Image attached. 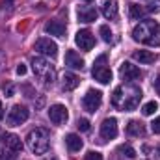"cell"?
<instances>
[{"instance_id": "6da1fadb", "label": "cell", "mask_w": 160, "mask_h": 160, "mask_svg": "<svg viewBox=\"0 0 160 160\" xmlns=\"http://www.w3.org/2000/svg\"><path fill=\"white\" fill-rule=\"evenodd\" d=\"M143 93L138 86H119L116 88L114 95H112V104L121 110V112H130V110H136L140 101H142Z\"/></svg>"}, {"instance_id": "7a4b0ae2", "label": "cell", "mask_w": 160, "mask_h": 160, "mask_svg": "<svg viewBox=\"0 0 160 160\" xmlns=\"http://www.w3.org/2000/svg\"><path fill=\"white\" fill-rule=\"evenodd\" d=\"M132 39L149 47H158L160 45V24L157 21H142L134 30H132Z\"/></svg>"}, {"instance_id": "3957f363", "label": "cell", "mask_w": 160, "mask_h": 160, "mask_svg": "<svg viewBox=\"0 0 160 160\" xmlns=\"http://www.w3.org/2000/svg\"><path fill=\"white\" fill-rule=\"evenodd\" d=\"M26 143H28V149L34 153V155H45L48 151V145H50V132L47 128H34L28 132L26 136Z\"/></svg>"}, {"instance_id": "277c9868", "label": "cell", "mask_w": 160, "mask_h": 160, "mask_svg": "<svg viewBox=\"0 0 160 160\" xmlns=\"http://www.w3.org/2000/svg\"><path fill=\"white\" fill-rule=\"evenodd\" d=\"M32 69H34V75L43 80L45 86H52V82L56 80L54 65H50V62H47L45 58H32Z\"/></svg>"}, {"instance_id": "5b68a950", "label": "cell", "mask_w": 160, "mask_h": 160, "mask_svg": "<svg viewBox=\"0 0 160 160\" xmlns=\"http://www.w3.org/2000/svg\"><path fill=\"white\" fill-rule=\"evenodd\" d=\"M101 102H102V93H101L99 89H88L86 95L82 97V106H84V110L89 112V114H95V112L99 110Z\"/></svg>"}, {"instance_id": "8992f818", "label": "cell", "mask_w": 160, "mask_h": 160, "mask_svg": "<svg viewBox=\"0 0 160 160\" xmlns=\"http://www.w3.org/2000/svg\"><path fill=\"white\" fill-rule=\"evenodd\" d=\"M28 118H30V112H28L24 106L15 104V106L9 110V114H8L6 121H8V125H9V127H17V125H22Z\"/></svg>"}, {"instance_id": "52a82bcc", "label": "cell", "mask_w": 160, "mask_h": 160, "mask_svg": "<svg viewBox=\"0 0 160 160\" xmlns=\"http://www.w3.org/2000/svg\"><path fill=\"white\" fill-rule=\"evenodd\" d=\"M34 48H36L39 54L47 56V58H52V60L58 56V45H56L52 39H48V38H41V39H38Z\"/></svg>"}, {"instance_id": "ba28073f", "label": "cell", "mask_w": 160, "mask_h": 160, "mask_svg": "<svg viewBox=\"0 0 160 160\" xmlns=\"http://www.w3.org/2000/svg\"><path fill=\"white\" fill-rule=\"evenodd\" d=\"M48 118L54 125H63L69 119V112H67V108L63 104H52L48 108Z\"/></svg>"}, {"instance_id": "9c48e42d", "label": "cell", "mask_w": 160, "mask_h": 160, "mask_svg": "<svg viewBox=\"0 0 160 160\" xmlns=\"http://www.w3.org/2000/svg\"><path fill=\"white\" fill-rule=\"evenodd\" d=\"M75 43L78 45L82 50H91L95 47V36L89 30H80L75 36Z\"/></svg>"}, {"instance_id": "30bf717a", "label": "cell", "mask_w": 160, "mask_h": 160, "mask_svg": "<svg viewBox=\"0 0 160 160\" xmlns=\"http://www.w3.org/2000/svg\"><path fill=\"white\" fill-rule=\"evenodd\" d=\"M101 136L104 140H114L118 136V119L116 118H108L101 123Z\"/></svg>"}, {"instance_id": "8fae6325", "label": "cell", "mask_w": 160, "mask_h": 160, "mask_svg": "<svg viewBox=\"0 0 160 160\" xmlns=\"http://www.w3.org/2000/svg\"><path fill=\"white\" fill-rule=\"evenodd\" d=\"M119 75L123 80H138L142 77V71L136 65H132L130 62H123L119 67Z\"/></svg>"}, {"instance_id": "7c38bea8", "label": "cell", "mask_w": 160, "mask_h": 160, "mask_svg": "<svg viewBox=\"0 0 160 160\" xmlns=\"http://www.w3.org/2000/svg\"><path fill=\"white\" fill-rule=\"evenodd\" d=\"M77 15H78L80 22H95L97 21V9L91 6H78Z\"/></svg>"}, {"instance_id": "4fadbf2b", "label": "cell", "mask_w": 160, "mask_h": 160, "mask_svg": "<svg viewBox=\"0 0 160 160\" xmlns=\"http://www.w3.org/2000/svg\"><path fill=\"white\" fill-rule=\"evenodd\" d=\"M93 78L101 84H110L112 82V71L104 65H93V71H91Z\"/></svg>"}, {"instance_id": "5bb4252c", "label": "cell", "mask_w": 160, "mask_h": 160, "mask_svg": "<svg viewBox=\"0 0 160 160\" xmlns=\"http://www.w3.org/2000/svg\"><path fill=\"white\" fill-rule=\"evenodd\" d=\"M65 24L62 21H48L45 24V32L50 34V36H56V38H65Z\"/></svg>"}, {"instance_id": "9a60e30c", "label": "cell", "mask_w": 160, "mask_h": 160, "mask_svg": "<svg viewBox=\"0 0 160 160\" xmlns=\"http://www.w3.org/2000/svg\"><path fill=\"white\" fill-rule=\"evenodd\" d=\"M80 86V77H77L75 73H63L62 77V88L65 91H73Z\"/></svg>"}, {"instance_id": "2e32d148", "label": "cell", "mask_w": 160, "mask_h": 160, "mask_svg": "<svg viewBox=\"0 0 160 160\" xmlns=\"http://www.w3.org/2000/svg\"><path fill=\"white\" fill-rule=\"evenodd\" d=\"M118 13H119V6H118V0H106V2L102 4V15H104L108 21L116 19V17H118Z\"/></svg>"}, {"instance_id": "e0dca14e", "label": "cell", "mask_w": 160, "mask_h": 160, "mask_svg": "<svg viewBox=\"0 0 160 160\" xmlns=\"http://www.w3.org/2000/svg\"><path fill=\"white\" fill-rule=\"evenodd\" d=\"M4 147L11 149V151H15V153H21V151H22V142H21V138L15 136V134H6V136H4Z\"/></svg>"}, {"instance_id": "ac0fdd59", "label": "cell", "mask_w": 160, "mask_h": 160, "mask_svg": "<svg viewBox=\"0 0 160 160\" xmlns=\"http://www.w3.org/2000/svg\"><path fill=\"white\" fill-rule=\"evenodd\" d=\"M65 65L71 69H82L84 67V60L80 58V54H77L75 50H67L65 54Z\"/></svg>"}, {"instance_id": "d6986e66", "label": "cell", "mask_w": 160, "mask_h": 160, "mask_svg": "<svg viewBox=\"0 0 160 160\" xmlns=\"http://www.w3.org/2000/svg\"><path fill=\"white\" fill-rule=\"evenodd\" d=\"M127 132H128L130 136L143 138V136H145V127H143V123H140V121H130V123L127 125Z\"/></svg>"}, {"instance_id": "ffe728a7", "label": "cell", "mask_w": 160, "mask_h": 160, "mask_svg": "<svg viewBox=\"0 0 160 160\" xmlns=\"http://www.w3.org/2000/svg\"><path fill=\"white\" fill-rule=\"evenodd\" d=\"M65 143H67L69 151H73V153H77V151H80L84 147V142L80 140L78 134H67L65 136Z\"/></svg>"}, {"instance_id": "44dd1931", "label": "cell", "mask_w": 160, "mask_h": 160, "mask_svg": "<svg viewBox=\"0 0 160 160\" xmlns=\"http://www.w3.org/2000/svg\"><path fill=\"white\" fill-rule=\"evenodd\" d=\"M132 58H134L136 62H140V63H153V62L157 60V56H155L151 50H136V52L132 54Z\"/></svg>"}, {"instance_id": "7402d4cb", "label": "cell", "mask_w": 160, "mask_h": 160, "mask_svg": "<svg viewBox=\"0 0 160 160\" xmlns=\"http://www.w3.org/2000/svg\"><path fill=\"white\" fill-rule=\"evenodd\" d=\"M143 8H140L138 4H128V17L132 19V21H138V19H142L143 17Z\"/></svg>"}, {"instance_id": "603a6c76", "label": "cell", "mask_w": 160, "mask_h": 160, "mask_svg": "<svg viewBox=\"0 0 160 160\" xmlns=\"http://www.w3.org/2000/svg\"><path fill=\"white\" fill-rule=\"evenodd\" d=\"M157 110H158V102H155V101H149V102H145V104H143V108H142L143 116H153Z\"/></svg>"}, {"instance_id": "cb8c5ba5", "label": "cell", "mask_w": 160, "mask_h": 160, "mask_svg": "<svg viewBox=\"0 0 160 160\" xmlns=\"http://www.w3.org/2000/svg\"><path fill=\"white\" fill-rule=\"evenodd\" d=\"M119 153H123L127 158H136V151L128 145V143H125V145H121L119 147Z\"/></svg>"}, {"instance_id": "d4e9b609", "label": "cell", "mask_w": 160, "mask_h": 160, "mask_svg": "<svg viewBox=\"0 0 160 160\" xmlns=\"http://www.w3.org/2000/svg\"><path fill=\"white\" fill-rule=\"evenodd\" d=\"M101 36H102V41H106V43H110L112 41V32H110V28L104 24V26H101Z\"/></svg>"}, {"instance_id": "484cf974", "label": "cell", "mask_w": 160, "mask_h": 160, "mask_svg": "<svg viewBox=\"0 0 160 160\" xmlns=\"http://www.w3.org/2000/svg\"><path fill=\"white\" fill-rule=\"evenodd\" d=\"M15 158H17V153L11 151V149H8V147H4V151H2V160H15Z\"/></svg>"}, {"instance_id": "4316f807", "label": "cell", "mask_w": 160, "mask_h": 160, "mask_svg": "<svg viewBox=\"0 0 160 160\" xmlns=\"http://www.w3.org/2000/svg\"><path fill=\"white\" fill-rule=\"evenodd\" d=\"M86 160H102V155L97 153V151H89V153L86 155Z\"/></svg>"}, {"instance_id": "83f0119b", "label": "cell", "mask_w": 160, "mask_h": 160, "mask_svg": "<svg viewBox=\"0 0 160 160\" xmlns=\"http://www.w3.org/2000/svg\"><path fill=\"white\" fill-rule=\"evenodd\" d=\"M77 127H78L82 132H86V130H89V121L88 119H78V125H77Z\"/></svg>"}, {"instance_id": "f1b7e54d", "label": "cell", "mask_w": 160, "mask_h": 160, "mask_svg": "<svg viewBox=\"0 0 160 160\" xmlns=\"http://www.w3.org/2000/svg\"><path fill=\"white\" fill-rule=\"evenodd\" d=\"M151 130H153L155 134H160V118H157V119L151 123Z\"/></svg>"}, {"instance_id": "f546056e", "label": "cell", "mask_w": 160, "mask_h": 160, "mask_svg": "<svg viewBox=\"0 0 160 160\" xmlns=\"http://www.w3.org/2000/svg\"><path fill=\"white\" fill-rule=\"evenodd\" d=\"M17 75H19V77L26 75V65H24V63H19V65H17Z\"/></svg>"}, {"instance_id": "4dcf8cb0", "label": "cell", "mask_w": 160, "mask_h": 160, "mask_svg": "<svg viewBox=\"0 0 160 160\" xmlns=\"http://www.w3.org/2000/svg\"><path fill=\"white\" fill-rule=\"evenodd\" d=\"M153 86H155V89H157V93L160 95V77H157V80L153 82Z\"/></svg>"}, {"instance_id": "1f68e13d", "label": "cell", "mask_w": 160, "mask_h": 160, "mask_svg": "<svg viewBox=\"0 0 160 160\" xmlns=\"http://www.w3.org/2000/svg\"><path fill=\"white\" fill-rule=\"evenodd\" d=\"M4 65H6V58H4V54L0 52V71L4 69Z\"/></svg>"}, {"instance_id": "d6a6232c", "label": "cell", "mask_w": 160, "mask_h": 160, "mask_svg": "<svg viewBox=\"0 0 160 160\" xmlns=\"http://www.w3.org/2000/svg\"><path fill=\"white\" fill-rule=\"evenodd\" d=\"M6 93H8V97H11V95H13V86H8V89H6Z\"/></svg>"}, {"instance_id": "836d02e7", "label": "cell", "mask_w": 160, "mask_h": 160, "mask_svg": "<svg viewBox=\"0 0 160 160\" xmlns=\"http://www.w3.org/2000/svg\"><path fill=\"white\" fill-rule=\"evenodd\" d=\"M2 118H4V108H2V101H0V121H2Z\"/></svg>"}, {"instance_id": "e575fe53", "label": "cell", "mask_w": 160, "mask_h": 160, "mask_svg": "<svg viewBox=\"0 0 160 160\" xmlns=\"http://www.w3.org/2000/svg\"><path fill=\"white\" fill-rule=\"evenodd\" d=\"M86 2H91V0H86Z\"/></svg>"}, {"instance_id": "d590c367", "label": "cell", "mask_w": 160, "mask_h": 160, "mask_svg": "<svg viewBox=\"0 0 160 160\" xmlns=\"http://www.w3.org/2000/svg\"><path fill=\"white\" fill-rule=\"evenodd\" d=\"M52 160H54V158H52Z\"/></svg>"}]
</instances>
